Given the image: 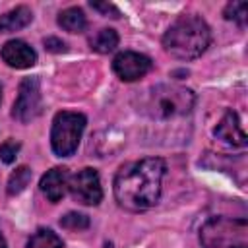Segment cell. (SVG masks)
Here are the masks:
<instances>
[{"instance_id":"cell-6","label":"cell","mask_w":248,"mask_h":248,"mask_svg":"<svg viewBox=\"0 0 248 248\" xmlns=\"http://www.w3.org/2000/svg\"><path fill=\"white\" fill-rule=\"evenodd\" d=\"M68 190L72 198L83 205H97L103 198L101 180L95 169H81L68 180Z\"/></svg>"},{"instance_id":"cell-17","label":"cell","mask_w":248,"mask_h":248,"mask_svg":"<svg viewBox=\"0 0 248 248\" xmlns=\"http://www.w3.org/2000/svg\"><path fill=\"white\" fill-rule=\"evenodd\" d=\"M60 227L68 229V231H83L89 227V217L83 215V213H76V211H70L66 213L62 219H60Z\"/></svg>"},{"instance_id":"cell-15","label":"cell","mask_w":248,"mask_h":248,"mask_svg":"<svg viewBox=\"0 0 248 248\" xmlns=\"http://www.w3.org/2000/svg\"><path fill=\"white\" fill-rule=\"evenodd\" d=\"M27 248H62V240L50 229H39L27 242Z\"/></svg>"},{"instance_id":"cell-2","label":"cell","mask_w":248,"mask_h":248,"mask_svg":"<svg viewBox=\"0 0 248 248\" xmlns=\"http://www.w3.org/2000/svg\"><path fill=\"white\" fill-rule=\"evenodd\" d=\"M211 43L209 25L198 16H180L165 33V50L178 60L198 58Z\"/></svg>"},{"instance_id":"cell-12","label":"cell","mask_w":248,"mask_h":248,"mask_svg":"<svg viewBox=\"0 0 248 248\" xmlns=\"http://www.w3.org/2000/svg\"><path fill=\"white\" fill-rule=\"evenodd\" d=\"M33 19V14L27 6H17L10 12H6L4 16H0V33H12V31H19L23 27H27Z\"/></svg>"},{"instance_id":"cell-24","label":"cell","mask_w":248,"mask_h":248,"mask_svg":"<svg viewBox=\"0 0 248 248\" xmlns=\"http://www.w3.org/2000/svg\"><path fill=\"white\" fill-rule=\"evenodd\" d=\"M0 97H2V91H0Z\"/></svg>"},{"instance_id":"cell-20","label":"cell","mask_w":248,"mask_h":248,"mask_svg":"<svg viewBox=\"0 0 248 248\" xmlns=\"http://www.w3.org/2000/svg\"><path fill=\"white\" fill-rule=\"evenodd\" d=\"M91 8L97 10V12H101L103 16L114 17V19L120 17V10H118L116 6H112V4H108V2H91Z\"/></svg>"},{"instance_id":"cell-13","label":"cell","mask_w":248,"mask_h":248,"mask_svg":"<svg viewBox=\"0 0 248 248\" xmlns=\"http://www.w3.org/2000/svg\"><path fill=\"white\" fill-rule=\"evenodd\" d=\"M58 25L70 33H81L87 25V19L79 8H66L58 16Z\"/></svg>"},{"instance_id":"cell-23","label":"cell","mask_w":248,"mask_h":248,"mask_svg":"<svg viewBox=\"0 0 248 248\" xmlns=\"http://www.w3.org/2000/svg\"><path fill=\"white\" fill-rule=\"evenodd\" d=\"M105 248H112V244H107V246H105Z\"/></svg>"},{"instance_id":"cell-5","label":"cell","mask_w":248,"mask_h":248,"mask_svg":"<svg viewBox=\"0 0 248 248\" xmlns=\"http://www.w3.org/2000/svg\"><path fill=\"white\" fill-rule=\"evenodd\" d=\"M85 128V116L79 112H58L52 122V132H50V143L52 151L58 157H70L81 140Z\"/></svg>"},{"instance_id":"cell-8","label":"cell","mask_w":248,"mask_h":248,"mask_svg":"<svg viewBox=\"0 0 248 248\" xmlns=\"http://www.w3.org/2000/svg\"><path fill=\"white\" fill-rule=\"evenodd\" d=\"M112 70L122 81H136L143 78L151 70V60L145 54L124 50L114 56L112 60Z\"/></svg>"},{"instance_id":"cell-14","label":"cell","mask_w":248,"mask_h":248,"mask_svg":"<svg viewBox=\"0 0 248 248\" xmlns=\"http://www.w3.org/2000/svg\"><path fill=\"white\" fill-rule=\"evenodd\" d=\"M89 45L95 52H101V54H107L110 50H114L118 46V33L114 29H99L91 39H89Z\"/></svg>"},{"instance_id":"cell-4","label":"cell","mask_w":248,"mask_h":248,"mask_svg":"<svg viewBox=\"0 0 248 248\" xmlns=\"http://www.w3.org/2000/svg\"><path fill=\"white\" fill-rule=\"evenodd\" d=\"M203 248H248V223L246 219L211 217L200 231Z\"/></svg>"},{"instance_id":"cell-11","label":"cell","mask_w":248,"mask_h":248,"mask_svg":"<svg viewBox=\"0 0 248 248\" xmlns=\"http://www.w3.org/2000/svg\"><path fill=\"white\" fill-rule=\"evenodd\" d=\"M213 134L219 140H223V141H227L231 145H238V147L246 145V134H244V130H242V126L238 122L236 112H232V110H227L223 114V118L219 120V124H217Z\"/></svg>"},{"instance_id":"cell-18","label":"cell","mask_w":248,"mask_h":248,"mask_svg":"<svg viewBox=\"0 0 248 248\" xmlns=\"http://www.w3.org/2000/svg\"><path fill=\"white\" fill-rule=\"evenodd\" d=\"M225 17L236 21L238 25H244L246 17H248V4L246 2H231V4H227Z\"/></svg>"},{"instance_id":"cell-9","label":"cell","mask_w":248,"mask_h":248,"mask_svg":"<svg viewBox=\"0 0 248 248\" xmlns=\"http://www.w3.org/2000/svg\"><path fill=\"white\" fill-rule=\"evenodd\" d=\"M2 58L12 68H31L37 62L35 50L25 41H17V39L8 41L2 46Z\"/></svg>"},{"instance_id":"cell-3","label":"cell","mask_w":248,"mask_h":248,"mask_svg":"<svg viewBox=\"0 0 248 248\" xmlns=\"http://www.w3.org/2000/svg\"><path fill=\"white\" fill-rule=\"evenodd\" d=\"M196 97L190 89L178 85H155L147 91L141 110L157 120H169L188 114L194 108Z\"/></svg>"},{"instance_id":"cell-21","label":"cell","mask_w":248,"mask_h":248,"mask_svg":"<svg viewBox=\"0 0 248 248\" xmlns=\"http://www.w3.org/2000/svg\"><path fill=\"white\" fill-rule=\"evenodd\" d=\"M45 48L50 52H64L66 50V43L58 37H46L45 39Z\"/></svg>"},{"instance_id":"cell-22","label":"cell","mask_w":248,"mask_h":248,"mask_svg":"<svg viewBox=\"0 0 248 248\" xmlns=\"http://www.w3.org/2000/svg\"><path fill=\"white\" fill-rule=\"evenodd\" d=\"M0 248H6V240H4V236H2V232H0Z\"/></svg>"},{"instance_id":"cell-16","label":"cell","mask_w":248,"mask_h":248,"mask_svg":"<svg viewBox=\"0 0 248 248\" xmlns=\"http://www.w3.org/2000/svg\"><path fill=\"white\" fill-rule=\"evenodd\" d=\"M29 182H31V169L29 167H17L8 180V194L16 196V194L23 192Z\"/></svg>"},{"instance_id":"cell-19","label":"cell","mask_w":248,"mask_h":248,"mask_svg":"<svg viewBox=\"0 0 248 248\" xmlns=\"http://www.w3.org/2000/svg\"><path fill=\"white\" fill-rule=\"evenodd\" d=\"M17 151H19V143L8 140V141H4V143L0 145V159H2L4 163H14L16 157H17Z\"/></svg>"},{"instance_id":"cell-7","label":"cell","mask_w":248,"mask_h":248,"mask_svg":"<svg viewBox=\"0 0 248 248\" xmlns=\"http://www.w3.org/2000/svg\"><path fill=\"white\" fill-rule=\"evenodd\" d=\"M43 103H41V87L37 78H25L19 83V93L14 103V118L19 122H29L41 114Z\"/></svg>"},{"instance_id":"cell-1","label":"cell","mask_w":248,"mask_h":248,"mask_svg":"<svg viewBox=\"0 0 248 248\" xmlns=\"http://www.w3.org/2000/svg\"><path fill=\"white\" fill-rule=\"evenodd\" d=\"M165 161L159 157H147L124 165L114 178L116 202L130 211H143L159 202Z\"/></svg>"},{"instance_id":"cell-10","label":"cell","mask_w":248,"mask_h":248,"mask_svg":"<svg viewBox=\"0 0 248 248\" xmlns=\"http://www.w3.org/2000/svg\"><path fill=\"white\" fill-rule=\"evenodd\" d=\"M68 180H70L68 169L54 167V169L46 170V174H43L39 186H41V192L48 198V202H60L68 190Z\"/></svg>"}]
</instances>
